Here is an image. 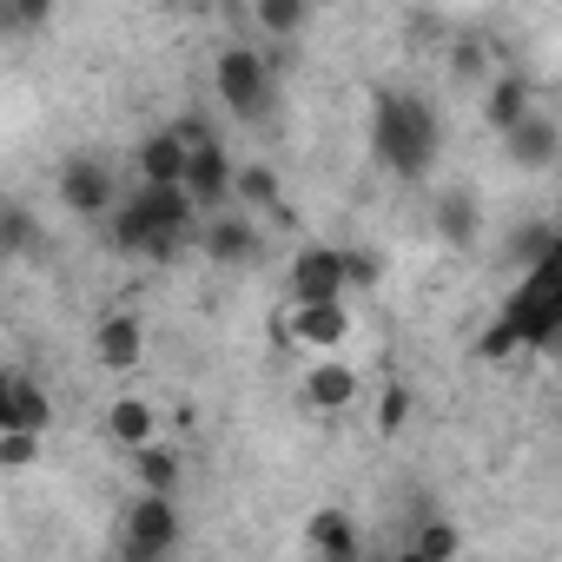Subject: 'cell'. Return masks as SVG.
<instances>
[{"label":"cell","mask_w":562,"mask_h":562,"mask_svg":"<svg viewBox=\"0 0 562 562\" xmlns=\"http://www.w3.org/2000/svg\"><path fill=\"white\" fill-rule=\"evenodd\" d=\"M536 258H549V265H562V232H555V238H549V245H542Z\"/></svg>","instance_id":"cell-30"},{"label":"cell","mask_w":562,"mask_h":562,"mask_svg":"<svg viewBox=\"0 0 562 562\" xmlns=\"http://www.w3.org/2000/svg\"><path fill=\"white\" fill-rule=\"evenodd\" d=\"M251 14H258V27L271 41H292L305 27V14H312V0H251Z\"/></svg>","instance_id":"cell-21"},{"label":"cell","mask_w":562,"mask_h":562,"mask_svg":"<svg viewBox=\"0 0 562 562\" xmlns=\"http://www.w3.org/2000/svg\"><path fill=\"white\" fill-rule=\"evenodd\" d=\"M186 192H192L205 212L232 205V192H238V166H232L225 139H205V146H192V166H186Z\"/></svg>","instance_id":"cell-9"},{"label":"cell","mask_w":562,"mask_h":562,"mask_svg":"<svg viewBox=\"0 0 562 562\" xmlns=\"http://www.w3.org/2000/svg\"><path fill=\"white\" fill-rule=\"evenodd\" d=\"M54 199L74 212V218H106L126 192H120V179H113V159H100V153H80V159H67L60 166V179H54Z\"/></svg>","instance_id":"cell-6"},{"label":"cell","mask_w":562,"mask_h":562,"mask_svg":"<svg viewBox=\"0 0 562 562\" xmlns=\"http://www.w3.org/2000/svg\"><path fill=\"white\" fill-rule=\"evenodd\" d=\"M411 555H463V529H450V522H424V529L411 536Z\"/></svg>","instance_id":"cell-25"},{"label":"cell","mask_w":562,"mask_h":562,"mask_svg":"<svg viewBox=\"0 0 562 562\" xmlns=\"http://www.w3.org/2000/svg\"><path fill=\"white\" fill-rule=\"evenodd\" d=\"M358 397H364V378H358L345 358L318 351L312 371H305V404H312V411H351Z\"/></svg>","instance_id":"cell-11"},{"label":"cell","mask_w":562,"mask_h":562,"mask_svg":"<svg viewBox=\"0 0 562 562\" xmlns=\"http://www.w3.org/2000/svg\"><path fill=\"white\" fill-rule=\"evenodd\" d=\"M179 8H212V0H179Z\"/></svg>","instance_id":"cell-31"},{"label":"cell","mask_w":562,"mask_h":562,"mask_svg":"<svg viewBox=\"0 0 562 562\" xmlns=\"http://www.w3.org/2000/svg\"><path fill=\"white\" fill-rule=\"evenodd\" d=\"M212 93H218V106L238 120V126H251V120H265V106H271V67H265V54L258 47H225L218 60H212Z\"/></svg>","instance_id":"cell-3"},{"label":"cell","mask_w":562,"mask_h":562,"mask_svg":"<svg viewBox=\"0 0 562 562\" xmlns=\"http://www.w3.org/2000/svg\"><path fill=\"white\" fill-rule=\"evenodd\" d=\"M351 338V305L345 299H292L285 312H278V345L292 351H338Z\"/></svg>","instance_id":"cell-5"},{"label":"cell","mask_w":562,"mask_h":562,"mask_svg":"<svg viewBox=\"0 0 562 562\" xmlns=\"http://www.w3.org/2000/svg\"><path fill=\"white\" fill-rule=\"evenodd\" d=\"M536 113V100H529V80L522 74H496V80H483V126L503 139L509 126H522Z\"/></svg>","instance_id":"cell-16"},{"label":"cell","mask_w":562,"mask_h":562,"mask_svg":"<svg viewBox=\"0 0 562 562\" xmlns=\"http://www.w3.org/2000/svg\"><path fill=\"white\" fill-rule=\"evenodd\" d=\"M133 457V476H139V490H166V496H179V450H166L159 437L153 443H139V450H126Z\"/></svg>","instance_id":"cell-19"},{"label":"cell","mask_w":562,"mask_h":562,"mask_svg":"<svg viewBox=\"0 0 562 562\" xmlns=\"http://www.w3.org/2000/svg\"><path fill=\"white\" fill-rule=\"evenodd\" d=\"M411 424V384H384L378 391V430L391 437V430H404Z\"/></svg>","instance_id":"cell-26"},{"label":"cell","mask_w":562,"mask_h":562,"mask_svg":"<svg viewBox=\"0 0 562 562\" xmlns=\"http://www.w3.org/2000/svg\"><path fill=\"white\" fill-rule=\"evenodd\" d=\"M430 225H437V238H443L450 251H470V245H476V232H483V205H476V192H470V186L437 192Z\"/></svg>","instance_id":"cell-15"},{"label":"cell","mask_w":562,"mask_h":562,"mask_svg":"<svg viewBox=\"0 0 562 562\" xmlns=\"http://www.w3.org/2000/svg\"><path fill=\"white\" fill-rule=\"evenodd\" d=\"M93 358H100L106 371H139V358H146V325H139L133 312H106V318L93 325Z\"/></svg>","instance_id":"cell-14"},{"label":"cell","mask_w":562,"mask_h":562,"mask_svg":"<svg viewBox=\"0 0 562 562\" xmlns=\"http://www.w3.org/2000/svg\"><path fill=\"white\" fill-rule=\"evenodd\" d=\"M258 245H265V232L251 225V212L238 205H218V212H205V225H199V251L212 258V265H251L258 258Z\"/></svg>","instance_id":"cell-7"},{"label":"cell","mask_w":562,"mask_h":562,"mask_svg":"<svg viewBox=\"0 0 562 562\" xmlns=\"http://www.w3.org/2000/svg\"><path fill=\"white\" fill-rule=\"evenodd\" d=\"M159 437V404L153 397H113L106 404V443L113 450H139V443H153Z\"/></svg>","instance_id":"cell-17"},{"label":"cell","mask_w":562,"mask_h":562,"mask_svg":"<svg viewBox=\"0 0 562 562\" xmlns=\"http://www.w3.org/2000/svg\"><path fill=\"white\" fill-rule=\"evenodd\" d=\"M292 299H351L345 292V245H299L292 251Z\"/></svg>","instance_id":"cell-8"},{"label":"cell","mask_w":562,"mask_h":562,"mask_svg":"<svg viewBox=\"0 0 562 562\" xmlns=\"http://www.w3.org/2000/svg\"><path fill=\"white\" fill-rule=\"evenodd\" d=\"M8 21L14 27H47L54 21V0H8Z\"/></svg>","instance_id":"cell-28"},{"label":"cell","mask_w":562,"mask_h":562,"mask_svg":"<svg viewBox=\"0 0 562 562\" xmlns=\"http://www.w3.org/2000/svg\"><path fill=\"white\" fill-rule=\"evenodd\" d=\"M305 542L318 549V555H331V562H351L364 542H358V529H351V516L345 509H318L312 522H305Z\"/></svg>","instance_id":"cell-18"},{"label":"cell","mask_w":562,"mask_h":562,"mask_svg":"<svg viewBox=\"0 0 562 562\" xmlns=\"http://www.w3.org/2000/svg\"><path fill=\"white\" fill-rule=\"evenodd\" d=\"M378 278H384V258L364 245H345V292H371Z\"/></svg>","instance_id":"cell-24"},{"label":"cell","mask_w":562,"mask_h":562,"mask_svg":"<svg viewBox=\"0 0 562 562\" xmlns=\"http://www.w3.org/2000/svg\"><path fill=\"white\" fill-rule=\"evenodd\" d=\"M0 424H14V430H54V397L41 391V378H27V371L0 378Z\"/></svg>","instance_id":"cell-12"},{"label":"cell","mask_w":562,"mask_h":562,"mask_svg":"<svg viewBox=\"0 0 562 562\" xmlns=\"http://www.w3.org/2000/svg\"><path fill=\"white\" fill-rule=\"evenodd\" d=\"M516 351H529V338L516 331V318H509V312H496V318L476 331V358H483V364H509Z\"/></svg>","instance_id":"cell-20"},{"label":"cell","mask_w":562,"mask_h":562,"mask_svg":"<svg viewBox=\"0 0 562 562\" xmlns=\"http://www.w3.org/2000/svg\"><path fill=\"white\" fill-rule=\"evenodd\" d=\"M503 312L516 318V331L529 338V351H549L562 338V265L529 258V271L516 278V292L503 299Z\"/></svg>","instance_id":"cell-2"},{"label":"cell","mask_w":562,"mask_h":562,"mask_svg":"<svg viewBox=\"0 0 562 562\" xmlns=\"http://www.w3.org/2000/svg\"><path fill=\"white\" fill-rule=\"evenodd\" d=\"M450 74L457 80H490V47L483 41H457L450 47Z\"/></svg>","instance_id":"cell-27"},{"label":"cell","mask_w":562,"mask_h":562,"mask_svg":"<svg viewBox=\"0 0 562 562\" xmlns=\"http://www.w3.org/2000/svg\"><path fill=\"white\" fill-rule=\"evenodd\" d=\"M503 153H509V166H516V172H549V166L562 159V133H555V120L529 113L522 126H509V133H503Z\"/></svg>","instance_id":"cell-13"},{"label":"cell","mask_w":562,"mask_h":562,"mask_svg":"<svg viewBox=\"0 0 562 562\" xmlns=\"http://www.w3.org/2000/svg\"><path fill=\"white\" fill-rule=\"evenodd\" d=\"M437 139H443V126H437V113L417 100V93H378V106H371V153L384 159V172H397V179H430V166H437Z\"/></svg>","instance_id":"cell-1"},{"label":"cell","mask_w":562,"mask_h":562,"mask_svg":"<svg viewBox=\"0 0 562 562\" xmlns=\"http://www.w3.org/2000/svg\"><path fill=\"white\" fill-rule=\"evenodd\" d=\"M41 437H47V430H14V424H0V470H34V463H41Z\"/></svg>","instance_id":"cell-23"},{"label":"cell","mask_w":562,"mask_h":562,"mask_svg":"<svg viewBox=\"0 0 562 562\" xmlns=\"http://www.w3.org/2000/svg\"><path fill=\"white\" fill-rule=\"evenodd\" d=\"M27 238H34L27 212H21V205H8V251H27Z\"/></svg>","instance_id":"cell-29"},{"label":"cell","mask_w":562,"mask_h":562,"mask_svg":"<svg viewBox=\"0 0 562 562\" xmlns=\"http://www.w3.org/2000/svg\"><path fill=\"white\" fill-rule=\"evenodd\" d=\"M179 536H186V522H179V503H172L166 490H139V496L120 509V549H126V555H139V562L172 555V549H179Z\"/></svg>","instance_id":"cell-4"},{"label":"cell","mask_w":562,"mask_h":562,"mask_svg":"<svg viewBox=\"0 0 562 562\" xmlns=\"http://www.w3.org/2000/svg\"><path fill=\"white\" fill-rule=\"evenodd\" d=\"M133 166H139V179H146V186H186L192 146H186V133H179V126H159V133H146V139H139Z\"/></svg>","instance_id":"cell-10"},{"label":"cell","mask_w":562,"mask_h":562,"mask_svg":"<svg viewBox=\"0 0 562 562\" xmlns=\"http://www.w3.org/2000/svg\"><path fill=\"white\" fill-rule=\"evenodd\" d=\"M278 172L271 166H238V192H232V205H245V212H271L278 205Z\"/></svg>","instance_id":"cell-22"}]
</instances>
